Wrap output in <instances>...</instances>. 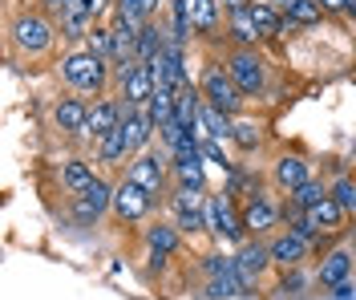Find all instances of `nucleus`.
<instances>
[{
	"label": "nucleus",
	"mask_w": 356,
	"mask_h": 300,
	"mask_svg": "<svg viewBox=\"0 0 356 300\" xmlns=\"http://www.w3.org/2000/svg\"><path fill=\"white\" fill-rule=\"evenodd\" d=\"M199 93L207 106H215L219 114L227 118H239L243 114V93H239V86H235V77L227 73V65H222L219 57H207L202 61V73H199Z\"/></svg>",
	"instance_id": "5"
},
{
	"label": "nucleus",
	"mask_w": 356,
	"mask_h": 300,
	"mask_svg": "<svg viewBox=\"0 0 356 300\" xmlns=\"http://www.w3.org/2000/svg\"><path fill=\"white\" fill-rule=\"evenodd\" d=\"M122 114H126V102L118 97V93H106V97H93V106H89V122H86V142H97L113 134L118 126H122Z\"/></svg>",
	"instance_id": "13"
},
{
	"label": "nucleus",
	"mask_w": 356,
	"mask_h": 300,
	"mask_svg": "<svg viewBox=\"0 0 356 300\" xmlns=\"http://www.w3.org/2000/svg\"><path fill=\"white\" fill-rule=\"evenodd\" d=\"M328 300H356V284H353V280H344V284L328 288Z\"/></svg>",
	"instance_id": "35"
},
{
	"label": "nucleus",
	"mask_w": 356,
	"mask_h": 300,
	"mask_svg": "<svg viewBox=\"0 0 356 300\" xmlns=\"http://www.w3.org/2000/svg\"><path fill=\"white\" fill-rule=\"evenodd\" d=\"M89 106L81 93H57L53 106H49V126L61 134V139H86V122H89Z\"/></svg>",
	"instance_id": "8"
},
{
	"label": "nucleus",
	"mask_w": 356,
	"mask_h": 300,
	"mask_svg": "<svg viewBox=\"0 0 356 300\" xmlns=\"http://www.w3.org/2000/svg\"><path fill=\"white\" fill-rule=\"evenodd\" d=\"M41 8L49 17H65L69 8H77V0H41Z\"/></svg>",
	"instance_id": "34"
},
{
	"label": "nucleus",
	"mask_w": 356,
	"mask_h": 300,
	"mask_svg": "<svg viewBox=\"0 0 356 300\" xmlns=\"http://www.w3.org/2000/svg\"><path fill=\"white\" fill-rule=\"evenodd\" d=\"M113 93H118L126 106H146V102H150V93H154V73H150V65H146V61H138V65L130 70V77H126Z\"/></svg>",
	"instance_id": "19"
},
{
	"label": "nucleus",
	"mask_w": 356,
	"mask_h": 300,
	"mask_svg": "<svg viewBox=\"0 0 356 300\" xmlns=\"http://www.w3.org/2000/svg\"><path fill=\"white\" fill-rule=\"evenodd\" d=\"M328 191H332V183H324V179H316V175H312L304 187H296V191H291L288 203H291V211H312V207H320V203L328 199Z\"/></svg>",
	"instance_id": "27"
},
{
	"label": "nucleus",
	"mask_w": 356,
	"mask_h": 300,
	"mask_svg": "<svg viewBox=\"0 0 356 300\" xmlns=\"http://www.w3.org/2000/svg\"><path fill=\"white\" fill-rule=\"evenodd\" d=\"M191 21L199 37H219L222 24V0H191Z\"/></svg>",
	"instance_id": "23"
},
{
	"label": "nucleus",
	"mask_w": 356,
	"mask_h": 300,
	"mask_svg": "<svg viewBox=\"0 0 356 300\" xmlns=\"http://www.w3.org/2000/svg\"><path fill=\"white\" fill-rule=\"evenodd\" d=\"M57 77L81 97H106L113 93V61L93 53L89 45H73L57 61Z\"/></svg>",
	"instance_id": "2"
},
{
	"label": "nucleus",
	"mask_w": 356,
	"mask_h": 300,
	"mask_svg": "<svg viewBox=\"0 0 356 300\" xmlns=\"http://www.w3.org/2000/svg\"><path fill=\"white\" fill-rule=\"evenodd\" d=\"M344 280H353V252H348V248H332L328 255H320V264H316V284H320V288H336V284H344Z\"/></svg>",
	"instance_id": "18"
},
{
	"label": "nucleus",
	"mask_w": 356,
	"mask_h": 300,
	"mask_svg": "<svg viewBox=\"0 0 356 300\" xmlns=\"http://www.w3.org/2000/svg\"><path fill=\"white\" fill-rule=\"evenodd\" d=\"M202 155H207V162H215V166H222V171H231V166H235V162L227 159L222 142H215V139H202Z\"/></svg>",
	"instance_id": "32"
},
{
	"label": "nucleus",
	"mask_w": 356,
	"mask_h": 300,
	"mask_svg": "<svg viewBox=\"0 0 356 300\" xmlns=\"http://www.w3.org/2000/svg\"><path fill=\"white\" fill-rule=\"evenodd\" d=\"M199 272L207 280H227V276H235V255H227V252H207L202 255V264H199Z\"/></svg>",
	"instance_id": "29"
},
{
	"label": "nucleus",
	"mask_w": 356,
	"mask_h": 300,
	"mask_svg": "<svg viewBox=\"0 0 356 300\" xmlns=\"http://www.w3.org/2000/svg\"><path fill=\"white\" fill-rule=\"evenodd\" d=\"M280 13H284L296 29H316V24L328 17L316 0H280Z\"/></svg>",
	"instance_id": "24"
},
{
	"label": "nucleus",
	"mask_w": 356,
	"mask_h": 300,
	"mask_svg": "<svg viewBox=\"0 0 356 300\" xmlns=\"http://www.w3.org/2000/svg\"><path fill=\"white\" fill-rule=\"evenodd\" d=\"M57 183H61L65 195H77V191H86L89 183H97V171H93L89 159H65L57 166Z\"/></svg>",
	"instance_id": "20"
},
{
	"label": "nucleus",
	"mask_w": 356,
	"mask_h": 300,
	"mask_svg": "<svg viewBox=\"0 0 356 300\" xmlns=\"http://www.w3.org/2000/svg\"><path fill=\"white\" fill-rule=\"evenodd\" d=\"M154 207H158V203L138 183H130V179H118V183H113V207H110V215L118 219V223H142V219H150V215H154Z\"/></svg>",
	"instance_id": "12"
},
{
	"label": "nucleus",
	"mask_w": 356,
	"mask_h": 300,
	"mask_svg": "<svg viewBox=\"0 0 356 300\" xmlns=\"http://www.w3.org/2000/svg\"><path fill=\"white\" fill-rule=\"evenodd\" d=\"M239 215H243V228H247L251 239H271V235L280 231V223H284V207H280L271 195H264V191L247 195Z\"/></svg>",
	"instance_id": "10"
},
{
	"label": "nucleus",
	"mask_w": 356,
	"mask_h": 300,
	"mask_svg": "<svg viewBox=\"0 0 356 300\" xmlns=\"http://www.w3.org/2000/svg\"><path fill=\"white\" fill-rule=\"evenodd\" d=\"M93 150H97L93 162H97L102 171H122V166H130V159L138 155V150H134V139L126 134V126H118L113 134H106Z\"/></svg>",
	"instance_id": "15"
},
{
	"label": "nucleus",
	"mask_w": 356,
	"mask_h": 300,
	"mask_svg": "<svg viewBox=\"0 0 356 300\" xmlns=\"http://www.w3.org/2000/svg\"><path fill=\"white\" fill-rule=\"evenodd\" d=\"M328 195H332V199L348 211V215H356V179H348V175H344V179H336Z\"/></svg>",
	"instance_id": "30"
},
{
	"label": "nucleus",
	"mask_w": 356,
	"mask_h": 300,
	"mask_svg": "<svg viewBox=\"0 0 356 300\" xmlns=\"http://www.w3.org/2000/svg\"><path fill=\"white\" fill-rule=\"evenodd\" d=\"M222 65L235 77V86H239L243 97H251V102H255V97H267V90H271V61H267L259 49L231 45L222 53Z\"/></svg>",
	"instance_id": "4"
},
{
	"label": "nucleus",
	"mask_w": 356,
	"mask_h": 300,
	"mask_svg": "<svg viewBox=\"0 0 356 300\" xmlns=\"http://www.w3.org/2000/svg\"><path fill=\"white\" fill-rule=\"evenodd\" d=\"M312 179V162L304 155H280V159L271 162V183L280 187V191H296V187H304Z\"/></svg>",
	"instance_id": "16"
},
{
	"label": "nucleus",
	"mask_w": 356,
	"mask_h": 300,
	"mask_svg": "<svg viewBox=\"0 0 356 300\" xmlns=\"http://www.w3.org/2000/svg\"><path fill=\"white\" fill-rule=\"evenodd\" d=\"M142 239H146V252L150 255H166V260L182 248V231H178V223L170 215H166V219H154L150 228L142 231Z\"/></svg>",
	"instance_id": "17"
},
{
	"label": "nucleus",
	"mask_w": 356,
	"mask_h": 300,
	"mask_svg": "<svg viewBox=\"0 0 356 300\" xmlns=\"http://www.w3.org/2000/svg\"><path fill=\"white\" fill-rule=\"evenodd\" d=\"M77 4L86 8V13L93 17V21H106V17L113 13V0H77Z\"/></svg>",
	"instance_id": "33"
},
{
	"label": "nucleus",
	"mask_w": 356,
	"mask_h": 300,
	"mask_svg": "<svg viewBox=\"0 0 356 300\" xmlns=\"http://www.w3.org/2000/svg\"><path fill=\"white\" fill-rule=\"evenodd\" d=\"M308 215L316 219V228H320V235H340V231H344V219H348V211L340 207V203H336L332 195H328V199H324L320 207H312Z\"/></svg>",
	"instance_id": "26"
},
{
	"label": "nucleus",
	"mask_w": 356,
	"mask_h": 300,
	"mask_svg": "<svg viewBox=\"0 0 356 300\" xmlns=\"http://www.w3.org/2000/svg\"><path fill=\"white\" fill-rule=\"evenodd\" d=\"M324 13H344V0H316Z\"/></svg>",
	"instance_id": "36"
},
{
	"label": "nucleus",
	"mask_w": 356,
	"mask_h": 300,
	"mask_svg": "<svg viewBox=\"0 0 356 300\" xmlns=\"http://www.w3.org/2000/svg\"><path fill=\"white\" fill-rule=\"evenodd\" d=\"M267 252H271V260H275L280 268H304V260L312 255V244L304 235H296L291 228H284L267 239Z\"/></svg>",
	"instance_id": "14"
},
{
	"label": "nucleus",
	"mask_w": 356,
	"mask_h": 300,
	"mask_svg": "<svg viewBox=\"0 0 356 300\" xmlns=\"http://www.w3.org/2000/svg\"><path fill=\"white\" fill-rule=\"evenodd\" d=\"M57 37H61V24L57 17H49L44 8H29L8 0V13H4V53L13 65H41L57 53Z\"/></svg>",
	"instance_id": "1"
},
{
	"label": "nucleus",
	"mask_w": 356,
	"mask_h": 300,
	"mask_svg": "<svg viewBox=\"0 0 356 300\" xmlns=\"http://www.w3.org/2000/svg\"><path fill=\"white\" fill-rule=\"evenodd\" d=\"M166 215L178 223L182 235L207 231V191H191V187H175L166 199Z\"/></svg>",
	"instance_id": "9"
},
{
	"label": "nucleus",
	"mask_w": 356,
	"mask_h": 300,
	"mask_svg": "<svg viewBox=\"0 0 356 300\" xmlns=\"http://www.w3.org/2000/svg\"><path fill=\"white\" fill-rule=\"evenodd\" d=\"M207 231L215 239H227V244H243L247 228H243V215L235 211V199L222 191V195H207Z\"/></svg>",
	"instance_id": "11"
},
{
	"label": "nucleus",
	"mask_w": 356,
	"mask_h": 300,
	"mask_svg": "<svg viewBox=\"0 0 356 300\" xmlns=\"http://www.w3.org/2000/svg\"><path fill=\"white\" fill-rule=\"evenodd\" d=\"M227 37H231V45L239 49H255L264 37H259V29L251 21V8H235V13H227Z\"/></svg>",
	"instance_id": "22"
},
{
	"label": "nucleus",
	"mask_w": 356,
	"mask_h": 300,
	"mask_svg": "<svg viewBox=\"0 0 356 300\" xmlns=\"http://www.w3.org/2000/svg\"><path fill=\"white\" fill-rule=\"evenodd\" d=\"M251 4H255V0H222L227 13H235V8H251Z\"/></svg>",
	"instance_id": "37"
},
{
	"label": "nucleus",
	"mask_w": 356,
	"mask_h": 300,
	"mask_svg": "<svg viewBox=\"0 0 356 300\" xmlns=\"http://www.w3.org/2000/svg\"><path fill=\"white\" fill-rule=\"evenodd\" d=\"M113 207V183L106 175H97V183H89L86 191L69 195V219L77 228H97Z\"/></svg>",
	"instance_id": "6"
},
{
	"label": "nucleus",
	"mask_w": 356,
	"mask_h": 300,
	"mask_svg": "<svg viewBox=\"0 0 356 300\" xmlns=\"http://www.w3.org/2000/svg\"><path fill=\"white\" fill-rule=\"evenodd\" d=\"M231 122H235V118L219 114L215 106H207V102H202V110H199V130H202V139L231 142Z\"/></svg>",
	"instance_id": "28"
},
{
	"label": "nucleus",
	"mask_w": 356,
	"mask_h": 300,
	"mask_svg": "<svg viewBox=\"0 0 356 300\" xmlns=\"http://www.w3.org/2000/svg\"><path fill=\"white\" fill-rule=\"evenodd\" d=\"M24 4H29V0H24Z\"/></svg>",
	"instance_id": "39"
},
{
	"label": "nucleus",
	"mask_w": 356,
	"mask_h": 300,
	"mask_svg": "<svg viewBox=\"0 0 356 300\" xmlns=\"http://www.w3.org/2000/svg\"><path fill=\"white\" fill-rule=\"evenodd\" d=\"M251 21H255V29H259V37H291V33H296V24H291L280 8L264 4V0L251 4Z\"/></svg>",
	"instance_id": "21"
},
{
	"label": "nucleus",
	"mask_w": 356,
	"mask_h": 300,
	"mask_svg": "<svg viewBox=\"0 0 356 300\" xmlns=\"http://www.w3.org/2000/svg\"><path fill=\"white\" fill-rule=\"evenodd\" d=\"M126 179L142 187L158 207H166V199H170V191H175L170 150H166V146H146V150H138L130 159V166H126Z\"/></svg>",
	"instance_id": "3"
},
{
	"label": "nucleus",
	"mask_w": 356,
	"mask_h": 300,
	"mask_svg": "<svg viewBox=\"0 0 356 300\" xmlns=\"http://www.w3.org/2000/svg\"><path fill=\"white\" fill-rule=\"evenodd\" d=\"M344 17H353L356 21V0H344Z\"/></svg>",
	"instance_id": "38"
},
{
	"label": "nucleus",
	"mask_w": 356,
	"mask_h": 300,
	"mask_svg": "<svg viewBox=\"0 0 356 300\" xmlns=\"http://www.w3.org/2000/svg\"><path fill=\"white\" fill-rule=\"evenodd\" d=\"M113 13H122V17H130V21H138V24L150 21V13H146L142 0H113Z\"/></svg>",
	"instance_id": "31"
},
{
	"label": "nucleus",
	"mask_w": 356,
	"mask_h": 300,
	"mask_svg": "<svg viewBox=\"0 0 356 300\" xmlns=\"http://www.w3.org/2000/svg\"><path fill=\"white\" fill-rule=\"evenodd\" d=\"M231 142L239 146V155H255L264 146V122L255 118H235L231 122Z\"/></svg>",
	"instance_id": "25"
},
{
	"label": "nucleus",
	"mask_w": 356,
	"mask_h": 300,
	"mask_svg": "<svg viewBox=\"0 0 356 300\" xmlns=\"http://www.w3.org/2000/svg\"><path fill=\"white\" fill-rule=\"evenodd\" d=\"M271 264H275V260H271V252H267V239H251V235H247L243 244H239V252H235V276H239L243 297L259 292V284H264Z\"/></svg>",
	"instance_id": "7"
}]
</instances>
